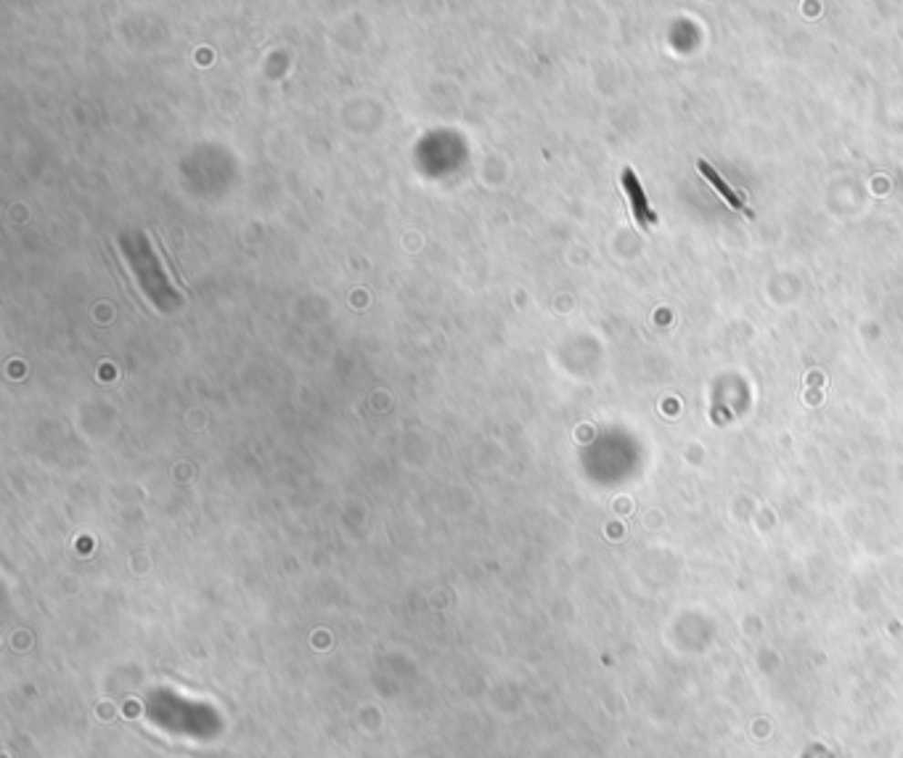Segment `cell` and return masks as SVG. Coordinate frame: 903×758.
<instances>
[{
	"instance_id": "cell-2",
	"label": "cell",
	"mask_w": 903,
	"mask_h": 758,
	"mask_svg": "<svg viewBox=\"0 0 903 758\" xmlns=\"http://www.w3.org/2000/svg\"><path fill=\"white\" fill-rule=\"evenodd\" d=\"M623 189H626V194H628V199H630V207H633V218H636V223L641 225V228H647V225H655L657 223V213L652 210V204H649V199H647V194H644V189H641V183H638L636 172H633L630 168L623 170Z\"/></svg>"
},
{
	"instance_id": "cell-1",
	"label": "cell",
	"mask_w": 903,
	"mask_h": 758,
	"mask_svg": "<svg viewBox=\"0 0 903 758\" xmlns=\"http://www.w3.org/2000/svg\"><path fill=\"white\" fill-rule=\"evenodd\" d=\"M117 250L125 257L128 274L136 279L140 295L154 308L167 313L183 303V292H181L183 286L175 281L172 271L167 268V260L149 234H125Z\"/></svg>"
},
{
	"instance_id": "cell-3",
	"label": "cell",
	"mask_w": 903,
	"mask_h": 758,
	"mask_svg": "<svg viewBox=\"0 0 903 758\" xmlns=\"http://www.w3.org/2000/svg\"><path fill=\"white\" fill-rule=\"evenodd\" d=\"M697 168H700V172H702V175L711 181L712 189H715L721 197L729 202V207H734V210H739V213H747V215H752V213L747 210V204H744V197H742V194H737V192H734V189H732V186H729V183H726V181L718 175V172H715V168H711L705 160H697Z\"/></svg>"
}]
</instances>
